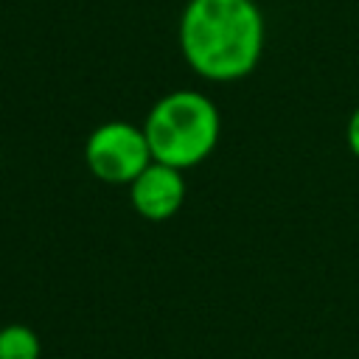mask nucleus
Listing matches in <instances>:
<instances>
[{
	"label": "nucleus",
	"mask_w": 359,
	"mask_h": 359,
	"mask_svg": "<svg viewBox=\"0 0 359 359\" xmlns=\"http://www.w3.org/2000/svg\"><path fill=\"white\" fill-rule=\"evenodd\" d=\"M42 342L31 325L11 323L0 328V359H39Z\"/></svg>",
	"instance_id": "5"
},
{
	"label": "nucleus",
	"mask_w": 359,
	"mask_h": 359,
	"mask_svg": "<svg viewBox=\"0 0 359 359\" xmlns=\"http://www.w3.org/2000/svg\"><path fill=\"white\" fill-rule=\"evenodd\" d=\"M264 34L255 0H188L177 28L185 65L208 81L250 76L261 62Z\"/></svg>",
	"instance_id": "1"
},
{
	"label": "nucleus",
	"mask_w": 359,
	"mask_h": 359,
	"mask_svg": "<svg viewBox=\"0 0 359 359\" xmlns=\"http://www.w3.org/2000/svg\"><path fill=\"white\" fill-rule=\"evenodd\" d=\"M84 163L90 174L107 185H129L149 163V140L143 126L129 121H107L87 135Z\"/></svg>",
	"instance_id": "3"
},
{
	"label": "nucleus",
	"mask_w": 359,
	"mask_h": 359,
	"mask_svg": "<svg viewBox=\"0 0 359 359\" xmlns=\"http://www.w3.org/2000/svg\"><path fill=\"white\" fill-rule=\"evenodd\" d=\"M185 177L180 168L151 160L132 182H129V202L137 216L149 222L171 219L185 202Z\"/></svg>",
	"instance_id": "4"
},
{
	"label": "nucleus",
	"mask_w": 359,
	"mask_h": 359,
	"mask_svg": "<svg viewBox=\"0 0 359 359\" xmlns=\"http://www.w3.org/2000/svg\"><path fill=\"white\" fill-rule=\"evenodd\" d=\"M345 140H348V149L353 151V157H359V107L351 112V118L345 123Z\"/></svg>",
	"instance_id": "6"
},
{
	"label": "nucleus",
	"mask_w": 359,
	"mask_h": 359,
	"mask_svg": "<svg viewBox=\"0 0 359 359\" xmlns=\"http://www.w3.org/2000/svg\"><path fill=\"white\" fill-rule=\"evenodd\" d=\"M143 132L151 160L185 171L213 154L222 135V115L205 93L171 90L151 104Z\"/></svg>",
	"instance_id": "2"
}]
</instances>
